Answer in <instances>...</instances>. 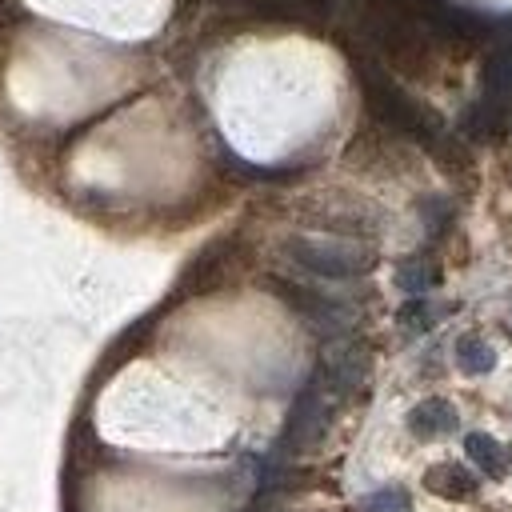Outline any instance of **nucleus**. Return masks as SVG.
Here are the masks:
<instances>
[{
    "label": "nucleus",
    "instance_id": "nucleus-2",
    "mask_svg": "<svg viewBox=\"0 0 512 512\" xmlns=\"http://www.w3.org/2000/svg\"><path fill=\"white\" fill-rule=\"evenodd\" d=\"M408 424L420 440H432V436H448L456 428V412H452L448 400H424L420 408H412Z\"/></svg>",
    "mask_w": 512,
    "mask_h": 512
},
{
    "label": "nucleus",
    "instance_id": "nucleus-5",
    "mask_svg": "<svg viewBox=\"0 0 512 512\" xmlns=\"http://www.w3.org/2000/svg\"><path fill=\"white\" fill-rule=\"evenodd\" d=\"M460 364H464L468 372H484V368L492 364L488 344H480V340H464V344H460Z\"/></svg>",
    "mask_w": 512,
    "mask_h": 512
},
{
    "label": "nucleus",
    "instance_id": "nucleus-4",
    "mask_svg": "<svg viewBox=\"0 0 512 512\" xmlns=\"http://www.w3.org/2000/svg\"><path fill=\"white\" fill-rule=\"evenodd\" d=\"M356 508L360 512H412V496L404 488H376Z\"/></svg>",
    "mask_w": 512,
    "mask_h": 512
},
{
    "label": "nucleus",
    "instance_id": "nucleus-3",
    "mask_svg": "<svg viewBox=\"0 0 512 512\" xmlns=\"http://www.w3.org/2000/svg\"><path fill=\"white\" fill-rule=\"evenodd\" d=\"M464 452H468V460H472L480 472H488V476H504V452H500V444H496L492 436H484V432H468V436H464Z\"/></svg>",
    "mask_w": 512,
    "mask_h": 512
},
{
    "label": "nucleus",
    "instance_id": "nucleus-1",
    "mask_svg": "<svg viewBox=\"0 0 512 512\" xmlns=\"http://www.w3.org/2000/svg\"><path fill=\"white\" fill-rule=\"evenodd\" d=\"M424 488L432 496H444V500H472L480 484L464 464H436L424 472Z\"/></svg>",
    "mask_w": 512,
    "mask_h": 512
}]
</instances>
